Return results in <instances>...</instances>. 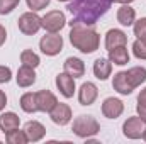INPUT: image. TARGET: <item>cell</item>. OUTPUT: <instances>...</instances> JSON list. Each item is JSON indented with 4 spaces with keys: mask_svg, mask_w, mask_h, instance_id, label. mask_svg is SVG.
<instances>
[{
    "mask_svg": "<svg viewBox=\"0 0 146 144\" xmlns=\"http://www.w3.org/2000/svg\"><path fill=\"white\" fill-rule=\"evenodd\" d=\"M110 3H112V0H72L68 3V10L73 15L70 26H73V24H85V26L95 24L97 19L102 17L109 10Z\"/></svg>",
    "mask_w": 146,
    "mask_h": 144,
    "instance_id": "1",
    "label": "cell"
},
{
    "mask_svg": "<svg viewBox=\"0 0 146 144\" xmlns=\"http://www.w3.org/2000/svg\"><path fill=\"white\" fill-rule=\"evenodd\" d=\"M70 42L75 49L83 54H92L100 46V36L95 29L85 24H73L70 31Z\"/></svg>",
    "mask_w": 146,
    "mask_h": 144,
    "instance_id": "2",
    "label": "cell"
},
{
    "mask_svg": "<svg viewBox=\"0 0 146 144\" xmlns=\"http://www.w3.org/2000/svg\"><path fill=\"white\" fill-rule=\"evenodd\" d=\"M72 131L75 136H78L82 139H90L99 134L100 124L97 122V119L94 115H78L73 119Z\"/></svg>",
    "mask_w": 146,
    "mask_h": 144,
    "instance_id": "3",
    "label": "cell"
},
{
    "mask_svg": "<svg viewBox=\"0 0 146 144\" xmlns=\"http://www.w3.org/2000/svg\"><path fill=\"white\" fill-rule=\"evenodd\" d=\"M17 26H19V31L24 34V36H34L39 32V29L42 27V20L41 17L37 15L36 12H24L19 20H17Z\"/></svg>",
    "mask_w": 146,
    "mask_h": 144,
    "instance_id": "4",
    "label": "cell"
},
{
    "mask_svg": "<svg viewBox=\"0 0 146 144\" xmlns=\"http://www.w3.org/2000/svg\"><path fill=\"white\" fill-rule=\"evenodd\" d=\"M39 49L46 56H56L63 51V37L58 36V32H49L41 37L39 41Z\"/></svg>",
    "mask_w": 146,
    "mask_h": 144,
    "instance_id": "5",
    "label": "cell"
},
{
    "mask_svg": "<svg viewBox=\"0 0 146 144\" xmlns=\"http://www.w3.org/2000/svg\"><path fill=\"white\" fill-rule=\"evenodd\" d=\"M145 131H146V122L139 115L127 117V120H124V124H122V134L127 139H141Z\"/></svg>",
    "mask_w": 146,
    "mask_h": 144,
    "instance_id": "6",
    "label": "cell"
},
{
    "mask_svg": "<svg viewBox=\"0 0 146 144\" xmlns=\"http://www.w3.org/2000/svg\"><path fill=\"white\" fill-rule=\"evenodd\" d=\"M42 20V29L48 32H60L65 26H66V17L61 10H49L44 17H41Z\"/></svg>",
    "mask_w": 146,
    "mask_h": 144,
    "instance_id": "7",
    "label": "cell"
},
{
    "mask_svg": "<svg viewBox=\"0 0 146 144\" xmlns=\"http://www.w3.org/2000/svg\"><path fill=\"white\" fill-rule=\"evenodd\" d=\"M49 117H51V120L56 126H66V124H70V120L73 119V112H72V108H70V105L58 102L54 107L51 108Z\"/></svg>",
    "mask_w": 146,
    "mask_h": 144,
    "instance_id": "8",
    "label": "cell"
},
{
    "mask_svg": "<svg viewBox=\"0 0 146 144\" xmlns=\"http://www.w3.org/2000/svg\"><path fill=\"white\" fill-rule=\"evenodd\" d=\"M97 97H99V88H97L95 83H92V81L82 83V87L78 90V102H80V105L88 107V105H92L97 100Z\"/></svg>",
    "mask_w": 146,
    "mask_h": 144,
    "instance_id": "9",
    "label": "cell"
},
{
    "mask_svg": "<svg viewBox=\"0 0 146 144\" xmlns=\"http://www.w3.org/2000/svg\"><path fill=\"white\" fill-rule=\"evenodd\" d=\"M102 115L107 117V119H117L122 115L124 112V104L121 98H115V97H107L104 102H102Z\"/></svg>",
    "mask_w": 146,
    "mask_h": 144,
    "instance_id": "10",
    "label": "cell"
},
{
    "mask_svg": "<svg viewBox=\"0 0 146 144\" xmlns=\"http://www.w3.org/2000/svg\"><path fill=\"white\" fill-rule=\"evenodd\" d=\"M54 83H56V88L60 90V93L65 98H72L73 95H75V78L70 76L68 73H65V71L58 73Z\"/></svg>",
    "mask_w": 146,
    "mask_h": 144,
    "instance_id": "11",
    "label": "cell"
},
{
    "mask_svg": "<svg viewBox=\"0 0 146 144\" xmlns=\"http://www.w3.org/2000/svg\"><path fill=\"white\" fill-rule=\"evenodd\" d=\"M112 88L119 93V95H131L134 87L133 83L129 81L127 78V73L126 71H117L112 78Z\"/></svg>",
    "mask_w": 146,
    "mask_h": 144,
    "instance_id": "12",
    "label": "cell"
},
{
    "mask_svg": "<svg viewBox=\"0 0 146 144\" xmlns=\"http://www.w3.org/2000/svg\"><path fill=\"white\" fill-rule=\"evenodd\" d=\"M36 98H37V108L39 112H51V108L58 104V98L53 92L49 90H39L36 92Z\"/></svg>",
    "mask_w": 146,
    "mask_h": 144,
    "instance_id": "13",
    "label": "cell"
},
{
    "mask_svg": "<svg viewBox=\"0 0 146 144\" xmlns=\"http://www.w3.org/2000/svg\"><path fill=\"white\" fill-rule=\"evenodd\" d=\"M36 68H31V66H26L22 65L19 70H17V76H15V81L21 88H27V87H33L36 83Z\"/></svg>",
    "mask_w": 146,
    "mask_h": 144,
    "instance_id": "14",
    "label": "cell"
},
{
    "mask_svg": "<svg viewBox=\"0 0 146 144\" xmlns=\"http://www.w3.org/2000/svg\"><path fill=\"white\" fill-rule=\"evenodd\" d=\"M63 71L68 73L73 78H82L85 75V63L80 59V58H75V56H70L65 59L63 63Z\"/></svg>",
    "mask_w": 146,
    "mask_h": 144,
    "instance_id": "15",
    "label": "cell"
},
{
    "mask_svg": "<svg viewBox=\"0 0 146 144\" xmlns=\"http://www.w3.org/2000/svg\"><path fill=\"white\" fill-rule=\"evenodd\" d=\"M24 132H26L29 143H37V141H41L46 136V127L41 122H37V120H29L24 126Z\"/></svg>",
    "mask_w": 146,
    "mask_h": 144,
    "instance_id": "16",
    "label": "cell"
},
{
    "mask_svg": "<svg viewBox=\"0 0 146 144\" xmlns=\"http://www.w3.org/2000/svg\"><path fill=\"white\" fill-rule=\"evenodd\" d=\"M127 44V36L121 29H109L106 34V49L110 51L117 46H126Z\"/></svg>",
    "mask_w": 146,
    "mask_h": 144,
    "instance_id": "17",
    "label": "cell"
},
{
    "mask_svg": "<svg viewBox=\"0 0 146 144\" xmlns=\"http://www.w3.org/2000/svg\"><path fill=\"white\" fill-rule=\"evenodd\" d=\"M134 20H136V10L129 3H122L117 9V22L124 27H129L134 24Z\"/></svg>",
    "mask_w": 146,
    "mask_h": 144,
    "instance_id": "18",
    "label": "cell"
},
{
    "mask_svg": "<svg viewBox=\"0 0 146 144\" xmlns=\"http://www.w3.org/2000/svg\"><path fill=\"white\" fill-rule=\"evenodd\" d=\"M94 75L102 81H106L112 75V63L109 58H99L94 61Z\"/></svg>",
    "mask_w": 146,
    "mask_h": 144,
    "instance_id": "19",
    "label": "cell"
},
{
    "mask_svg": "<svg viewBox=\"0 0 146 144\" xmlns=\"http://www.w3.org/2000/svg\"><path fill=\"white\" fill-rule=\"evenodd\" d=\"M19 124H21V119L15 112H3L0 115V131L3 134L14 131V129H19Z\"/></svg>",
    "mask_w": 146,
    "mask_h": 144,
    "instance_id": "20",
    "label": "cell"
},
{
    "mask_svg": "<svg viewBox=\"0 0 146 144\" xmlns=\"http://www.w3.org/2000/svg\"><path fill=\"white\" fill-rule=\"evenodd\" d=\"M109 59H110V63H114V65H117V66L127 65V63H129V51H127V48H126V46H117V48L110 49L109 51Z\"/></svg>",
    "mask_w": 146,
    "mask_h": 144,
    "instance_id": "21",
    "label": "cell"
},
{
    "mask_svg": "<svg viewBox=\"0 0 146 144\" xmlns=\"http://www.w3.org/2000/svg\"><path fill=\"white\" fill-rule=\"evenodd\" d=\"M19 105H21V108H22L24 112H27V114L39 112V108H37L36 93H33V92H27V93H24V95L21 97V100H19Z\"/></svg>",
    "mask_w": 146,
    "mask_h": 144,
    "instance_id": "22",
    "label": "cell"
},
{
    "mask_svg": "<svg viewBox=\"0 0 146 144\" xmlns=\"http://www.w3.org/2000/svg\"><path fill=\"white\" fill-rule=\"evenodd\" d=\"M126 73H127V78H129V81L133 83L134 88L139 87V85H143L146 81V68L145 66H133Z\"/></svg>",
    "mask_w": 146,
    "mask_h": 144,
    "instance_id": "23",
    "label": "cell"
},
{
    "mask_svg": "<svg viewBox=\"0 0 146 144\" xmlns=\"http://www.w3.org/2000/svg\"><path fill=\"white\" fill-rule=\"evenodd\" d=\"M21 63L26 65V66H31V68H37L39 63H41V59H39V56L33 49H24L21 53Z\"/></svg>",
    "mask_w": 146,
    "mask_h": 144,
    "instance_id": "24",
    "label": "cell"
},
{
    "mask_svg": "<svg viewBox=\"0 0 146 144\" xmlns=\"http://www.w3.org/2000/svg\"><path fill=\"white\" fill-rule=\"evenodd\" d=\"M5 141L9 144H26V143H29V141H27V136H26V132H24V129H22V131H21V129H14V131L7 132V134H5Z\"/></svg>",
    "mask_w": 146,
    "mask_h": 144,
    "instance_id": "25",
    "label": "cell"
},
{
    "mask_svg": "<svg viewBox=\"0 0 146 144\" xmlns=\"http://www.w3.org/2000/svg\"><path fill=\"white\" fill-rule=\"evenodd\" d=\"M133 54L138 59H146V39L145 37H138L133 42Z\"/></svg>",
    "mask_w": 146,
    "mask_h": 144,
    "instance_id": "26",
    "label": "cell"
},
{
    "mask_svg": "<svg viewBox=\"0 0 146 144\" xmlns=\"http://www.w3.org/2000/svg\"><path fill=\"white\" fill-rule=\"evenodd\" d=\"M21 0H0V15H7L10 14L17 5H19Z\"/></svg>",
    "mask_w": 146,
    "mask_h": 144,
    "instance_id": "27",
    "label": "cell"
},
{
    "mask_svg": "<svg viewBox=\"0 0 146 144\" xmlns=\"http://www.w3.org/2000/svg\"><path fill=\"white\" fill-rule=\"evenodd\" d=\"M133 29H134V36L136 37H145L146 36V17H141V19L134 20Z\"/></svg>",
    "mask_w": 146,
    "mask_h": 144,
    "instance_id": "28",
    "label": "cell"
},
{
    "mask_svg": "<svg viewBox=\"0 0 146 144\" xmlns=\"http://www.w3.org/2000/svg\"><path fill=\"white\" fill-rule=\"evenodd\" d=\"M49 2H51V0H26L27 7H29L33 12H39V10L46 9V7L49 5Z\"/></svg>",
    "mask_w": 146,
    "mask_h": 144,
    "instance_id": "29",
    "label": "cell"
},
{
    "mask_svg": "<svg viewBox=\"0 0 146 144\" xmlns=\"http://www.w3.org/2000/svg\"><path fill=\"white\" fill-rule=\"evenodd\" d=\"M12 80V70L5 65H0V83H9Z\"/></svg>",
    "mask_w": 146,
    "mask_h": 144,
    "instance_id": "30",
    "label": "cell"
},
{
    "mask_svg": "<svg viewBox=\"0 0 146 144\" xmlns=\"http://www.w3.org/2000/svg\"><path fill=\"white\" fill-rule=\"evenodd\" d=\"M138 105H141V107H146V87L139 92V95H138Z\"/></svg>",
    "mask_w": 146,
    "mask_h": 144,
    "instance_id": "31",
    "label": "cell"
},
{
    "mask_svg": "<svg viewBox=\"0 0 146 144\" xmlns=\"http://www.w3.org/2000/svg\"><path fill=\"white\" fill-rule=\"evenodd\" d=\"M5 105H7V95L3 90H0V112L5 108Z\"/></svg>",
    "mask_w": 146,
    "mask_h": 144,
    "instance_id": "32",
    "label": "cell"
},
{
    "mask_svg": "<svg viewBox=\"0 0 146 144\" xmlns=\"http://www.w3.org/2000/svg\"><path fill=\"white\" fill-rule=\"evenodd\" d=\"M5 41H7V31H5V27L0 24V46H3Z\"/></svg>",
    "mask_w": 146,
    "mask_h": 144,
    "instance_id": "33",
    "label": "cell"
},
{
    "mask_svg": "<svg viewBox=\"0 0 146 144\" xmlns=\"http://www.w3.org/2000/svg\"><path fill=\"white\" fill-rule=\"evenodd\" d=\"M136 110H138V115L146 122V107H141V105H136Z\"/></svg>",
    "mask_w": 146,
    "mask_h": 144,
    "instance_id": "34",
    "label": "cell"
},
{
    "mask_svg": "<svg viewBox=\"0 0 146 144\" xmlns=\"http://www.w3.org/2000/svg\"><path fill=\"white\" fill-rule=\"evenodd\" d=\"M112 2H115V3H131L134 0H112Z\"/></svg>",
    "mask_w": 146,
    "mask_h": 144,
    "instance_id": "35",
    "label": "cell"
},
{
    "mask_svg": "<svg viewBox=\"0 0 146 144\" xmlns=\"http://www.w3.org/2000/svg\"><path fill=\"white\" fill-rule=\"evenodd\" d=\"M58 2H72V0H58Z\"/></svg>",
    "mask_w": 146,
    "mask_h": 144,
    "instance_id": "36",
    "label": "cell"
},
{
    "mask_svg": "<svg viewBox=\"0 0 146 144\" xmlns=\"http://www.w3.org/2000/svg\"><path fill=\"white\" fill-rule=\"evenodd\" d=\"M143 139H145V141H146V131H145V134H143Z\"/></svg>",
    "mask_w": 146,
    "mask_h": 144,
    "instance_id": "37",
    "label": "cell"
},
{
    "mask_svg": "<svg viewBox=\"0 0 146 144\" xmlns=\"http://www.w3.org/2000/svg\"><path fill=\"white\" fill-rule=\"evenodd\" d=\"M145 39H146V36H145Z\"/></svg>",
    "mask_w": 146,
    "mask_h": 144,
    "instance_id": "38",
    "label": "cell"
}]
</instances>
